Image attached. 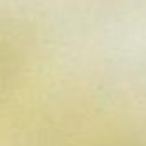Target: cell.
<instances>
[]
</instances>
